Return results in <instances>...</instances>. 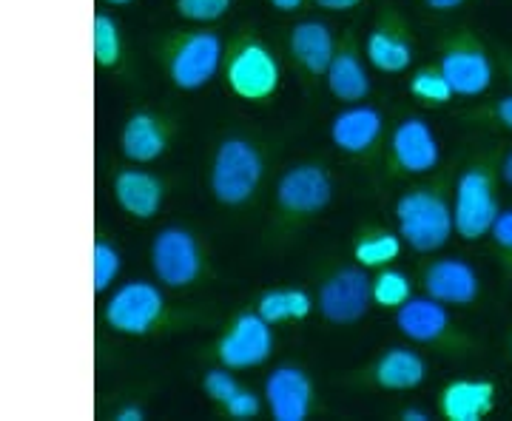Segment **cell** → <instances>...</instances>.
Wrapping results in <instances>:
<instances>
[{
    "label": "cell",
    "instance_id": "cell-17",
    "mask_svg": "<svg viewBox=\"0 0 512 421\" xmlns=\"http://www.w3.org/2000/svg\"><path fill=\"white\" fill-rule=\"evenodd\" d=\"M367 63L382 74H404L416 60V37L399 6L382 3L365 35Z\"/></svg>",
    "mask_w": 512,
    "mask_h": 421
},
{
    "label": "cell",
    "instance_id": "cell-43",
    "mask_svg": "<svg viewBox=\"0 0 512 421\" xmlns=\"http://www.w3.org/2000/svg\"><path fill=\"white\" fill-rule=\"evenodd\" d=\"M507 350H510V362H512V328H510V339H507Z\"/></svg>",
    "mask_w": 512,
    "mask_h": 421
},
{
    "label": "cell",
    "instance_id": "cell-33",
    "mask_svg": "<svg viewBox=\"0 0 512 421\" xmlns=\"http://www.w3.org/2000/svg\"><path fill=\"white\" fill-rule=\"evenodd\" d=\"M487 239H490V251H493L495 262L501 268V276L512 279V208H501Z\"/></svg>",
    "mask_w": 512,
    "mask_h": 421
},
{
    "label": "cell",
    "instance_id": "cell-11",
    "mask_svg": "<svg viewBox=\"0 0 512 421\" xmlns=\"http://www.w3.org/2000/svg\"><path fill=\"white\" fill-rule=\"evenodd\" d=\"M373 308V271L359 262H333L316 279V311L336 325L350 328L359 325Z\"/></svg>",
    "mask_w": 512,
    "mask_h": 421
},
{
    "label": "cell",
    "instance_id": "cell-37",
    "mask_svg": "<svg viewBox=\"0 0 512 421\" xmlns=\"http://www.w3.org/2000/svg\"><path fill=\"white\" fill-rule=\"evenodd\" d=\"M268 3L279 15H299V12H305L311 6L313 0H268Z\"/></svg>",
    "mask_w": 512,
    "mask_h": 421
},
{
    "label": "cell",
    "instance_id": "cell-20",
    "mask_svg": "<svg viewBox=\"0 0 512 421\" xmlns=\"http://www.w3.org/2000/svg\"><path fill=\"white\" fill-rule=\"evenodd\" d=\"M416 282L424 296L436 299L447 308H476L484 293V282L473 262L461 257L421 259Z\"/></svg>",
    "mask_w": 512,
    "mask_h": 421
},
{
    "label": "cell",
    "instance_id": "cell-34",
    "mask_svg": "<svg viewBox=\"0 0 512 421\" xmlns=\"http://www.w3.org/2000/svg\"><path fill=\"white\" fill-rule=\"evenodd\" d=\"M265 396L256 393L254 387H239L237 393L231 396V402L222 407L217 416L228 421H256L262 413H265Z\"/></svg>",
    "mask_w": 512,
    "mask_h": 421
},
{
    "label": "cell",
    "instance_id": "cell-14",
    "mask_svg": "<svg viewBox=\"0 0 512 421\" xmlns=\"http://www.w3.org/2000/svg\"><path fill=\"white\" fill-rule=\"evenodd\" d=\"M333 148L359 165H382L387 143V114L373 103H350L330 117Z\"/></svg>",
    "mask_w": 512,
    "mask_h": 421
},
{
    "label": "cell",
    "instance_id": "cell-6",
    "mask_svg": "<svg viewBox=\"0 0 512 421\" xmlns=\"http://www.w3.org/2000/svg\"><path fill=\"white\" fill-rule=\"evenodd\" d=\"M501 148H484L456 163L453 177V225L461 242L476 245L487 239L501 214L498 185H501Z\"/></svg>",
    "mask_w": 512,
    "mask_h": 421
},
{
    "label": "cell",
    "instance_id": "cell-25",
    "mask_svg": "<svg viewBox=\"0 0 512 421\" xmlns=\"http://www.w3.org/2000/svg\"><path fill=\"white\" fill-rule=\"evenodd\" d=\"M404 251V239L396 228H387L382 222H365L356 228L350 239V259L359 262L367 271H379L387 265H396Z\"/></svg>",
    "mask_w": 512,
    "mask_h": 421
},
{
    "label": "cell",
    "instance_id": "cell-13",
    "mask_svg": "<svg viewBox=\"0 0 512 421\" xmlns=\"http://www.w3.org/2000/svg\"><path fill=\"white\" fill-rule=\"evenodd\" d=\"M441 168V146L436 131L419 114H407L387 131L382 154L384 180H410L427 177Z\"/></svg>",
    "mask_w": 512,
    "mask_h": 421
},
{
    "label": "cell",
    "instance_id": "cell-8",
    "mask_svg": "<svg viewBox=\"0 0 512 421\" xmlns=\"http://www.w3.org/2000/svg\"><path fill=\"white\" fill-rule=\"evenodd\" d=\"M148 265L154 279L174 293L197 291L217 279L205 237L180 222L163 225L154 234L148 248Z\"/></svg>",
    "mask_w": 512,
    "mask_h": 421
},
{
    "label": "cell",
    "instance_id": "cell-28",
    "mask_svg": "<svg viewBox=\"0 0 512 421\" xmlns=\"http://www.w3.org/2000/svg\"><path fill=\"white\" fill-rule=\"evenodd\" d=\"M413 296H416V279L407 271L396 268V265L373 271V308L396 313Z\"/></svg>",
    "mask_w": 512,
    "mask_h": 421
},
{
    "label": "cell",
    "instance_id": "cell-24",
    "mask_svg": "<svg viewBox=\"0 0 512 421\" xmlns=\"http://www.w3.org/2000/svg\"><path fill=\"white\" fill-rule=\"evenodd\" d=\"M498 404V385L487 376L453 379L436 396V413L444 421H484Z\"/></svg>",
    "mask_w": 512,
    "mask_h": 421
},
{
    "label": "cell",
    "instance_id": "cell-32",
    "mask_svg": "<svg viewBox=\"0 0 512 421\" xmlns=\"http://www.w3.org/2000/svg\"><path fill=\"white\" fill-rule=\"evenodd\" d=\"M239 387H242V382L237 379V370H228L222 365H211L202 376V393H205L208 402L214 404L217 413L231 402V396L237 393Z\"/></svg>",
    "mask_w": 512,
    "mask_h": 421
},
{
    "label": "cell",
    "instance_id": "cell-3",
    "mask_svg": "<svg viewBox=\"0 0 512 421\" xmlns=\"http://www.w3.org/2000/svg\"><path fill=\"white\" fill-rule=\"evenodd\" d=\"M336 197V180L325 160H299L279 174L274 185L271 214L262 231V248L285 251L305 234Z\"/></svg>",
    "mask_w": 512,
    "mask_h": 421
},
{
    "label": "cell",
    "instance_id": "cell-38",
    "mask_svg": "<svg viewBox=\"0 0 512 421\" xmlns=\"http://www.w3.org/2000/svg\"><path fill=\"white\" fill-rule=\"evenodd\" d=\"M493 57H495V69H501V72H504V77L510 80V86H512V49L501 46V43H495Z\"/></svg>",
    "mask_w": 512,
    "mask_h": 421
},
{
    "label": "cell",
    "instance_id": "cell-26",
    "mask_svg": "<svg viewBox=\"0 0 512 421\" xmlns=\"http://www.w3.org/2000/svg\"><path fill=\"white\" fill-rule=\"evenodd\" d=\"M251 308L276 328L285 322H305L316 308V296L308 288H299V285L265 288V291L256 293Z\"/></svg>",
    "mask_w": 512,
    "mask_h": 421
},
{
    "label": "cell",
    "instance_id": "cell-30",
    "mask_svg": "<svg viewBox=\"0 0 512 421\" xmlns=\"http://www.w3.org/2000/svg\"><path fill=\"white\" fill-rule=\"evenodd\" d=\"M458 120L473 126V129L512 134V94H501L495 100H487V103H478V106L458 111Z\"/></svg>",
    "mask_w": 512,
    "mask_h": 421
},
{
    "label": "cell",
    "instance_id": "cell-7",
    "mask_svg": "<svg viewBox=\"0 0 512 421\" xmlns=\"http://www.w3.org/2000/svg\"><path fill=\"white\" fill-rule=\"evenodd\" d=\"M220 74L228 92L248 106L274 103L285 77L276 49L254 26H239L234 35L225 37Z\"/></svg>",
    "mask_w": 512,
    "mask_h": 421
},
{
    "label": "cell",
    "instance_id": "cell-41",
    "mask_svg": "<svg viewBox=\"0 0 512 421\" xmlns=\"http://www.w3.org/2000/svg\"><path fill=\"white\" fill-rule=\"evenodd\" d=\"M498 171H501V183L507 185V188H512V148H501Z\"/></svg>",
    "mask_w": 512,
    "mask_h": 421
},
{
    "label": "cell",
    "instance_id": "cell-27",
    "mask_svg": "<svg viewBox=\"0 0 512 421\" xmlns=\"http://www.w3.org/2000/svg\"><path fill=\"white\" fill-rule=\"evenodd\" d=\"M407 94L424 106V109H444L456 100V92L450 86V80L444 77L441 66L433 60V63H424L416 72L410 74L407 80Z\"/></svg>",
    "mask_w": 512,
    "mask_h": 421
},
{
    "label": "cell",
    "instance_id": "cell-12",
    "mask_svg": "<svg viewBox=\"0 0 512 421\" xmlns=\"http://www.w3.org/2000/svg\"><path fill=\"white\" fill-rule=\"evenodd\" d=\"M276 350L274 325L265 322L254 308H239L228 316L225 330L205 345L200 356L211 365H222L228 370H254L271 362Z\"/></svg>",
    "mask_w": 512,
    "mask_h": 421
},
{
    "label": "cell",
    "instance_id": "cell-19",
    "mask_svg": "<svg viewBox=\"0 0 512 421\" xmlns=\"http://www.w3.org/2000/svg\"><path fill=\"white\" fill-rule=\"evenodd\" d=\"M111 200L134 222H151L163 214L168 200V180L140 163L111 165Z\"/></svg>",
    "mask_w": 512,
    "mask_h": 421
},
{
    "label": "cell",
    "instance_id": "cell-31",
    "mask_svg": "<svg viewBox=\"0 0 512 421\" xmlns=\"http://www.w3.org/2000/svg\"><path fill=\"white\" fill-rule=\"evenodd\" d=\"M237 0H174V12L185 23H197V26H214L222 18H228V12L234 9Z\"/></svg>",
    "mask_w": 512,
    "mask_h": 421
},
{
    "label": "cell",
    "instance_id": "cell-21",
    "mask_svg": "<svg viewBox=\"0 0 512 421\" xmlns=\"http://www.w3.org/2000/svg\"><path fill=\"white\" fill-rule=\"evenodd\" d=\"M265 407L274 421H308L319 413V393L313 376L296 362H282L276 365L265 387Z\"/></svg>",
    "mask_w": 512,
    "mask_h": 421
},
{
    "label": "cell",
    "instance_id": "cell-40",
    "mask_svg": "<svg viewBox=\"0 0 512 421\" xmlns=\"http://www.w3.org/2000/svg\"><path fill=\"white\" fill-rule=\"evenodd\" d=\"M421 3L436 15H450V12H458L461 6H467L470 0H421Z\"/></svg>",
    "mask_w": 512,
    "mask_h": 421
},
{
    "label": "cell",
    "instance_id": "cell-4",
    "mask_svg": "<svg viewBox=\"0 0 512 421\" xmlns=\"http://www.w3.org/2000/svg\"><path fill=\"white\" fill-rule=\"evenodd\" d=\"M453 177L456 163L450 168H436L433 174L421 177L393 202L396 231L402 234L404 248L419 257H433L450 245L456 237L453 225Z\"/></svg>",
    "mask_w": 512,
    "mask_h": 421
},
{
    "label": "cell",
    "instance_id": "cell-18",
    "mask_svg": "<svg viewBox=\"0 0 512 421\" xmlns=\"http://www.w3.org/2000/svg\"><path fill=\"white\" fill-rule=\"evenodd\" d=\"M333 49H336V32L325 20H296L288 29V37H285L288 63L293 66L296 80L302 83V89L308 94L316 92L319 86H325Z\"/></svg>",
    "mask_w": 512,
    "mask_h": 421
},
{
    "label": "cell",
    "instance_id": "cell-39",
    "mask_svg": "<svg viewBox=\"0 0 512 421\" xmlns=\"http://www.w3.org/2000/svg\"><path fill=\"white\" fill-rule=\"evenodd\" d=\"M399 421H433V413L421 404H404L402 410L396 413Z\"/></svg>",
    "mask_w": 512,
    "mask_h": 421
},
{
    "label": "cell",
    "instance_id": "cell-15",
    "mask_svg": "<svg viewBox=\"0 0 512 421\" xmlns=\"http://www.w3.org/2000/svg\"><path fill=\"white\" fill-rule=\"evenodd\" d=\"M183 131V117L168 109L140 106L128 114L117 134L120 154L128 163L151 165L163 160Z\"/></svg>",
    "mask_w": 512,
    "mask_h": 421
},
{
    "label": "cell",
    "instance_id": "cell-1",
    "mask_svg": "<svg viewBox=\"0 0 512 421\" xmlns=\"http://www.w3.org/2000/svg\"><path fill=\"white\" fill-rule=\"evenodd\" d=\"M100 325L126 339H168L211 325V316L191 305H177L160 282L128 279L109 291L100 308Z\"/></svg>",
    "mask_w": 512,
    "mask_h": 421
},
{
    "label": "cell",
    "instance_id": "cell-36",
    "mask_svg": "<svg viewBox=\"0 0 512 421\" xmlns=\"http://www.w3.org/2000/svg\"><path fill=\"white\" fill-rule=\"evenodd\" d=\"M365 3L367 0H313V6L322 12H350V9H359Z\"/></svg>",
    "mask_w": 512,
    "mask_h": 421
},
{
    "label": "cell",
    "instance_id": "cell-5",
    "mask_svg": "<svg viewBox=\"0 0 512 421\" xmlns=\"http://www.w3.org/2000/svg\"><path fill=\"white\" fill-rule=\"evenodd\" d=\"M222 52H225V37L214 26H197V23L165 29L151 43V55L168 80V86L185 94L202 92L220 77Z\"/></svg>",
    "mask_w": 512,
    "mask_h": 421
},
{
    "label": "cell",
    "instance_id": "cell-9",
    "mask_svg": "<svg viewBox=\"0 0 512 421\" xmlns=\"http://www.w3.org/2000/svg\"><path fill=\"white\" fill-rule=\"evenodd\" d=\"M436 63L461 100H476L493 89V46L467 23L447 26L441 32L439 43H436Z\"/></svg>",
    "mask_w": 512,
    "mask_h": 421
},
{
    "label": "cell",
    "instance_id": "cell-10",
    "mask_svg": "<svg viewBox=\"0 0 512 421\" xmlns=\"http://www.w3.org/2000/svg\"><path fill=\"white\" fill-rule=\"evenodd\" d=\"M396 330L407 342L430 348L450 359H470L481 353V342L458 322L447 305L430 296H413L404 308L396 311Z\"/></svg>",
    "mask_w": 512,
    "mask_h": 421
},
{
    "label": "cell",
    "instance_id": "cell-35",
    "mask_svg": "<svg viewBox=\"0 0 512 421\" xmlns=\"http://www.w3.org/2000/svg\"><path fill=\"white\" fill-rule=\"evenodd\" d=\"M111 421H146L148 402L143 396H120L109 404Z\"/></svg>",
    "mask_w": 512,
    "mask_h": 421
},
{
    "label": "cell",
    "instance_id": "cell-22",
    "mask_svg": "<svg viewBox=\"0 0 512 421\" xmlns=\"http://www.w3.org/2000/svg\"><path fill=\"white\" fill-rule=\"evenodd\" d=\"M325 89L342 106L367 103L373 94V80L367 72L365 40H359L356 23L336 35V49H333V60H330L328 77H325Z\"/></svg>",
    "mask_w": 512,
    "mask_h": 421
},
{
    "label": "cell",
    "instance_id": "cell-23",
    "mask_svg": "<svg viewBox=\"0 0 512 421\" xmlns=\"http://www.w3.org/2000/svg\"><path fill=\"white\" fill-rule=\"evenodd\" d=\"M92 52L94 69L100 74H109L111 80L134 86L140 80L134 52L128 43L126 29L120 26V20L109 12H94L92 20Z\"/></svg>",
    "mask_w": 512,
    "mask_h": 421
},
{
    "label": "cell",
    "instance_id": "cell-42",
    "mask_svg": "<svg viewBox=\"0 0 512 421\" xmlns=\"http://www.w3.org/2000/svg\"><path fill=\"white\" fill-rule=\"evenodd\" d=\"M97 3H103V6H131L137 0H97Z\"/></svg>",
    "mask_w": 512,
    "mask_h": 421
},
{
    "label": "cell",
    "instance_id": "cell-29",
    "mask_svg": "<svg viewBox=\"0 0 512 421\" xmlns=\"http://www.w3.org/2000/svg\"><path fill=\"white\" fill-rule=\"evenodd\" d=\"M94 296H103L114 288V282L123 274V251L120 245L111 239V234L100 231L94 234Z\"/></svg>",
    "mask_w": 512,
    "mask_h": 421
},
{
    "label": "cell",
    "instance_id": "cell-16",
    "mask_svg": "<svg viewBox=\"0 0 512 421\" xmlns=\"http://www.w3.org/2000/svg\"><path fill=\"white\" fill-rule=\"evenodd\" d=\"M427 376H430V365L421 350L393 345L376 353L367 365L350 370L345 382L353 387H365V390L410 393V390H419L427 382Z\"/></svg>",
    "mask_w": 512,
    "mask_h": 421
},
{
    "label": "cell",
    "instance_id": "cell-2",
    "mask_svg": "<svg viewBox=\"0 0 512 421\" xmlns=\"http://www.w3.org/2000/svg\"><path fill=\"white\" fill-rule=\"evenodd\" d=\"M274 137L254 131H228L214 146L208 163V194L231 214L251 211L276 160Z\"/></svg>",
    "mask_w": 512,
    "mask_h": 421
}]
</instances>
